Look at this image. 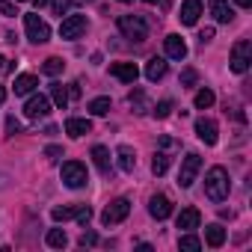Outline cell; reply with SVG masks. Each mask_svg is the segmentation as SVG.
<instances>
[{
  "mask_svg": "<svg viewBox=\"0 0 252 252\" xmlns=\"http://www.w3.org/2000/svg\"><path fill=\"white\" fill-rule=\"evenodd\" d=\"M228 190H231L228 172L222 166H211L208 175H205V196L211 202H222V199H228Z\"/></svg>",
  "mask_w": 252,
  "mask_h": 252,
  "instance_id": "cell-1",
  "label": "cell"
},
{
  "mask_svg": "<svg viewBox=\"0 0 252 252\" xmlns=\"http://www.w3.org/2000/svg\"><path fill=\"white\" fill-rule=\"evenodd\" d=\"M116 27L125 39H131V42H146L149 39V24L143 15H119L116 18Z\"/></svg>",
  "mask_w": 252,
  "mask_h": 252,
  "instance_id": "cell-2",
  "label": "cell"
},
{
  "mask_svg": "<svg viewBox=\"0 0 252 252\" xmlns=\"http://www.w3.org/2000/svg\"><path fill=\"white\" fill-rule=\"evenodd\" d=\"M86 181H89V175H86V166L80 160H65L63 163V184L65 187L80 190V187H86Z\"/></svg>",
  "mask_w": 252,
  "mask_h": 252,
  "instance_id": "cell-3",
  "label": "cell"
},
{
  "mask_svg": "<svg viewBox=\"0 0 252 252\" xmlns=\"http://www.w3.org/2000/svg\"><path fill=\"white\" fill-rule=\"evenodd\" d=\"M249 63H252V42H249V39H240V42L231 48V60H228V65H231L234 74H243V71L249 68Z\"/></svg>",
  "mask_w": 252,
  "mask_h": 252,
  "instance_id": "cell-4",
  "label": "cell"
},
{
  "mask_svg": "<svg viewBox=\"0 0 252 252\" xmlns=\"http://www.w3.org/2000/svg\"><path fill=\"white\" fill-rule=\"evenodd\" d=\"M51 217H54L57 222L77 220L80 225H86V222L92 220V211H89V205H63V208H54V211H51Z\"/></svg>",
  "mask_w": 252,
  "mask_h": 252,
  "instance_id": "cell-5",
  "label": "cell"
},
{
  "mask_svg": "<svg viewBox=\"0 0 252 252\" xmlns=\"http://www.w3.org/2000/svg\"><path fill=\"white\" fill-rule=\"evenodd\" d=\"M24 30H27V39L33 45H45L51 39V27L48 21H42L39 15H24Z\"/></svg>",
  "mask_w": 252,
  "mask_h": 252,
  "instance_id": "cell-6",
  "label": "cell"
},
{
  "mask_svg": "<svg viewBox=\"0 0 252 252\" xmlns=\"http://www.w3.org/2000/svg\"><path fill=\"white\" fill-rule=\"evenodd\" d=\"M131 214V202L128 199H116V202H110L107 208H104V214H101V222L104 225H116V222H122L125 217H128Z\"/></svg>",
  "mask_w": 252,
  "mask_h": 252,
  "instance_id": "cell-7",
  "label": "cell"
},
{
  "mask_svg": "<svg viewBox=\"0 0 252 252\" xmlns=\"http://www.w3.org/2000/svg\"><path fill=\"white\" fill-rule=\"evenodd\" d=\"M199 169H202V158L196 155V152H190L184 160H181V172H178V184L181 187H193V181H196V175H199Z\"/></svg>",
  "mask_w": 252,
  "mask_h": 252,
  "instance_id": "cell-8",
  "label": "cell"
},
{
  "mask_svg": "<svg viewBox=\"0 0 252 252\" xmlns=\"http://www.w3.org/2000/svg\"><path fill=\"white\" fill-rule=\"evenodd\" d=\"M83 33H86V15H68V18H63V24H60V36L63 39H77Z\"/></svg>",
  "mask_w": 252,
  "mask_h": 252,
  "instance_id": "cell-9",
  "label": "cell"
},
{
  "mask_svg": "<svg viewBox=\"0 0 252 252\" xmlns=\"http://www.w3.org/2000/svg\"><path fill=\"white\" fill-rule=\"evenodd\" d=\"M48 113H51V101L45 95H30V101L24 107V116L27 119H45Z\"/></svg>",
  "mask_w": 252,
  "mask_h": 252,
  "instance_id": "cell-10",
  "label": "cell"
},
{
  "mask_svg": "<svg viewBox=\"0 0 252 252\" xmlns=\"http://www.w3.org/2000/svg\"><path fill=\"white\" fill-rule=\"evenodd\" d=\"M110 74H113L116 80H122V83H134V80L140 77V68H137L134 63H113V65H110Z\"/></svg>",
  "mask_w": 252,
  "mask_h": 252,
  "instance_id": "cell-11",
  "label": "cell"
},
{
  "mask_svg": "<svg viewBox=\"0 0 252 252\" xmlns=\"http://www.w3.org/2000/svg\"><path fill=\"white\" fill-rule=\"evenodd\" d=\"M149 214H152L155 220H166V217L172 214V202H169V196H163V193L152 196V199H149Z\"/></svg>",
  "mask_w": 252,
  "mask_h": 252,
  "instance_id": "cell-12",
  "label": "cell"
},
{
  "mask_svg": "<svg viewBox=\"0 0 252 252\" xmlns=\"http://www.w3.org/2000/svg\"><path fill=\"white\" fill-rule=\"evenodd\" d=\"M202 9H205V6H202V0H184V3H181V15H178L181 24H184V27H193V24L199 21Z\"/></svg>",
  "mask_w": 252,
  "mask_h": 252,
  "instance_id": "cell-13",
  "label": "cell"
},
{
  "mask_svg": "<svg viewBox=\"0 0 252 252\" xmlns=\"http://www.w3.org/2000/svg\"><path fill=\"white\" fill-rule=\"evenodd\" d=\"M196 134L205 146H217V122L214 119H196Z\"/></svg>",
  "mask_w": 252,
  "mask_h": 252,
  "instance_id": "cell-14",
  "label": "cell"
},
{
  "mask_svg": "<svg viewBox=\"0 0 252 252\" xmlns=\"http://www.w3.org/2000/svg\"><path fill=\"white\" fill-rule=\"evenodd\" d=\"M163 51H166L169 60H184L187 57V45H184V39L178 33H172V36L163 39Z\"/></svg>",
  "mask_w": 252,
  "mask_h": 252,
  "instance_id": "cell-15",
  "label": "cell"
},
{
  "mask_svg": "<svg viewBox=\"0 0 252 252\" xmlns=\"http://www.w3.org/2000/svg\"><path fill=\"white\" fill-rule=\"evenodd\" d=\"M92 163H95V169H98L101 175H110V169H113L110 149H104V146H95V149H92Z\"/></svg>",
  "mask_w": 252,
  "mask_h": 252,
  "instance_id": "cell-16",
  "label": "cell"
},
{
  "mask_svg": "<svg viewBox=\"0 0 252 252\" xmlns=\"http://www.w3.org/2000/svg\"><path fill=\"white\" fill-rule=\"evenodd\" d=\"M211 15H214L217 24H228L234 18V6L225 3V0H211Z\"/></svg>",
  "mask_w": 252,
  "mask_h": 252,
  "instance_id": "cell-17",
  "label": "cell"
},
{
  "mask_svg": "<svg viewBox=\"0 0 252 252\" xmlns=\"http://www.w3.org/2000/svg\"><path fill=\"white\" fill-rule=\"evenodd\" d=\"M178 228L181 231H193V228H199V222H202V214L196 211V208H184L181 214H178Z\"/></svg>",
  "mask_w": 252,
  "mask_h": 252,
  "instance_id": "cell-18",
  "label": "cell"
},
{
  "mask_svg": "<svg viewBox=\"0 0 252 252\" xmlns=\"http://www.w3.org/2000/svg\"><path fill=\"white\" fill-rule=\"evenodd\" d=\"M116 158H119V169L122 172H134L137 169V155L131 146H119L116 149Z\"/></svg>",
  "mask_w": 252,
  "mask_h": 252,
  "instance_id": "cell-19",
  "label": "cell"
},
{
  "mask_svg": "<svg viewBox=\"0 0 252 252\" xmlns=\"http://www.w3.org/2000/svg\"><path fill=\"white\" fill-rule=\"evenodd\" d=\"M89 131H92V122H89V119H77V116H71V119L65 122V134L74 137V140L83 137V134H89Z\"/></svg>",
  "mask_w": 252,
  "mask_h": 252,
  "instance_id": "cell-20",
  "label": "cell"
},
{
  "mask_svg": "<svg viewBox=\"0 0 252 252\" xmlns=\"http://www.w3.org/2000/svg\"><path fill=\"white\" fill-rule=\"evenodd\" d=\"M36 86H39V77H36V74H18L12 89H15V95H30Z\"/></svg>",
  "mask_w": 252,
  "mask_h": 252,
  "instance_id": "cell-21",
  "label": "cell"
},
{
  "mask_svg": "<svg viewBox=\"0 0 252 252\" xmlns=\"http://www.w3.org/2000/svg\"><path fill=\"white\" fill-rule=\"evenodd\" d=\"M163 74H166V60L163 57H152L149 65H146V77L149 80H160Z\"/></svg>",
  "mask_w": 252,
  "mask_h": 252,
  "instance_id": "cell-22",
  "label": "cell"
},
{
  "mask_svg": "<svg viewBox=\"0 0 252 252\" xmlns=\"http://www.w3.org/2000/svg\"><path fill=\"white\" fill-rule=\"evenodd\" d=\"M205 240H208V246H214V249L222 246V243H225V228H222L220 222L208 225V228H205Z\"/></svg>",
  "mask_w": 252,
  "mask_h": 252,
  "instance_id": "cell-23",
  "label": "cell"
},
{
  "mask_svg": "<svg viewBox=\"0 0 252 252\" xmlns=\"http://www.w3.org/2000/svg\"><path fill=\"white\" fill-rule=\"evenodd\" d=\"M51 101H54L60 110H65V107H68V89H65L63 83H51Z\"/></svg>",
  "mask_w": 252,
  "mask_h": 252,
  "instance_id": "cell-24",
  "label": "cell"
},
{
  "mask_svg": "<svg viewBox=\"0 0 252 252\" xmlns=\"http://www.w3.org/2000/svg\"><path fill=\"white\" fill-rule=\"evenodd\" d=\"M128 101H131V107H134V113H140V116H143V113H149V110H152V104H149V98H146V95H143V92H140V89H134V92H131V98H128Z\"/></svg>",
  "mask_w": 252,
  "mask_h": 252,
  "instance_id": "cell-25",
  "label": "cell"
},
{
  "mask_svg": "<svg viewBox=\"0 0 252 252\" xmlns=\"http://www.w3.org/2000/svg\"><path fill=\"white\" fill-rule=\"evenodd\" d=\"M63 68H65V63H63L60 57H48V60H45V65H42V74L57 77V74H63Z\"/></svg>",
  "mask_w": 252,
  "mask_h": 252,
  "instance_id": "cell-26",
  "label": "cell"
},
{
  "mask_svg": "<svg viewBox=\"0 0 252 252\" xmlns=\"http://www.w3.org/2000/svg\"><path fill=\"white\" fill-rule=\"evenodd\" d=\"M86 110H89L92 116H107V113H110V98H107V95H101V98H92Z\"/></svg>",
  "mask_w": 252,
  "mask_h": 252,
  "instance_id": "cell-27",
  "label": "cell"
},
{
  "mask_svg": "<svg viewBox=\"0 0 252 252\" xmlns=\"http://www.w3.org/2000/svg\"><path fill=\"white\" fill-rule=\"evenodd\" d=\"M45 240H48V246H51V249H63V246L68 243V234H65L63 228H51Z\"/></svg>",
  "mask_w": 252,
  "mask_h": 252,
  "instance_id": "cell-28",
  "label": "cell"
},
{
  "mask_svg": "<svg viewBox=\"0 0 252 252\" xmlns=\"http://www.w3.org/2000/svg\"><path fill=\"white\" fill-rule=\"evenodd\" d=\"M178 246H181L184 252H199V249H202V240H199L196 234H190V231H187V234H181V237H178Z\"/></svg>",
  "mask_w": 252,
  "mask_h": 252,
  "instance_id": "cell-29",
  "label": "cell"
},
{
  "mask_svg": "<svg viewBox=\"0 0 252 252\" xmlns=\"http://www.w3.org/2000/svg\"><path fill=\"white\" fill-rule=\"evenodd\" d=\"M214 101H217V95H214L211 89H199V92H196V98H193V104H196L199 110H208Z\"/></svg>",
  "mask_w": 252,
  "mask_h": 252,
  "instance_id": "cell-30",
  "label": "cell"
},
{
  "mask_svg": "<svg viewBox=\"0 0 252 252\" xmlns=\"http://www.w3.org/2000/svg\"><path fill=\"white\" fill-rule=\"evenodd\" d=\"M166 169H169V155L158 152V155H155V160H152V172H155V175H163Z\"/></svg>",
  "mask_w": 252,
  "mask_h": 252,
  "instance_id": "cell-31",
  "label": "cell"
},
{
  "mask_svg": "<svg viewBox=\"0 0 252 252\" xmlns=\"http://www.w3.org/2000/svg\"><path fill=\"white\" fill-rule=\"evenodd\" d=\"M172 107H175V104H172V101H169V98H163V101H160V104H158V107H152V113H155V116H158V119H166V116H169V113H172Z\"/></svg>",
  "mask_w": 252,
  "mask_h": 252,
  "instance_id": "cell-32",
  "label": "cell"
},
{
  "mask_svg": "<svg viewBox=\"0 0 252 252\" xmlns=\"http://www.w3.org/2000/svg\"><path fill=\"white\" fill-rule=\"evenodd\" d=\"M68 6H71V0H51V9H54V15H65L68 12Z\"/></svg>",
  "mask_w": 252,
  "mask_h": 252,
  "instance_id": "cell-33",
  "label": "cell"
},
{
  "mask_svg": "<svg viewBox=\"0 0 252 252\" xmlns=\"http://www.w3.org/2000/svg\"><path fill=\"white\" fill-rule=\"evenodd\" d=\"M15 134H21V122L15 116H6V137H15Z\"/></svg>",
  "mask_w": 252,
  "mask_h": 252,
  "instance_id": "cell-34",
  "label": "cell"
},
{
  "mask_svg": "<svg viewBox=\"0 0 252 252\" xmlns=\"http://www.w3.org/2000/svg\"><path fill=\"white\" fill-rule=\"evenodd\" d=\"M196 83V68H184L181 71V86H193Z\"/></svg>",
  "mask_w": 252,
  "mask_h": 252,
  "instance_id": "cell-35",
  "label": "cell"
},
{
  "mask_svg": "<svg viewBox=\"0 0 252 252\" xmlns=\"http://www.w3.org/2000/svg\"><path fill=\"white\" fill-rule=\"evenodd\" d=\"M0 15H18L12 0H0Z\"/></svg>",
  "mask_w": 252,
  "mask_h": 252,
  "instance_id": "cell-36",
  "label": "cell"
},
{
  "mask_svg": "<svg viewBox=\"0 0 252 252\" xmlns=\"http://www.w3.org/2000/svg\"><path fill=\"white\" fill-rule=\"evenodd\" d=\"M45 158L60 160V158H63V149H60V146H48V149H45Z\"/></svg>",
  "mask_w": 252,
  "mask_h": 252,
  "instance_id": "cell-37",
  "label": "cell"
},
{
  "mask_svg": "<svg viewBox=\"0 0 252 252\" xmlns=\"http://www.w3.org/2000/svg\"><path fill=\"white\" fill-rule=\"evenodd\" d=\"M211 39H214V27H205V30L199 33V42L205 45V42H211Z\"/></svg>",
  "mask_w": 252,
  "mask_h": 252,
  "instance_id": "cell-38",
  "label": "cell"
},
{
  "mask_svg": "<svg viewBox=\"0 0 252 252\" xmlns=\"http://www.w3.org/2000/svg\"><path fill=\"white\" fill-rule=\"evenodd\" d=\"M95 240H98V237H95V234H92V231H86V234H83V237H80V246H92V243H95Z\"/></svg>",
  "mask_w": 252,
  "mask_h": 252,
  "instance_id": "cell-39",
  "label": "cell"
},
{
  "mask_svg": "<svg viewBox=\"0 0 252 252\" xmlns=\"http://www.w3.org/2000/svg\"><path fill=\"white\" fill-rule=\"evenodd\" d=\"M234 3H237L240 9H249V6H252V0H234Z\"/></svg>",
  "mask_w": 252,
  "mask_h": 252,
  "instance_id": "cell-40",
  "label": "cell"
},
{
  "mask_svg": "<svg viewBox=\"0 0 252 252\" xmlns=\"http://www.w3.org/2000/svg\"><path fill=\"white\" fill-rule=\"evenodd\" d=\"M48 3H51V0H33V6H36V9H42V6H48Z\"/></svg>",
  "mask_w": 252,
  "mask_h": 252,
  "instance_id": "cell-41",
  "label": "cell"
},
{
  "mask_svg": "<svg viewBox=\"0 0 252 252\" xmlns=\"http://www.w3.org/2000/svg\"><path fill=\"white\" fill-rule=\"evenodd\" d=\"M3 71H6V57L0 54V74H3Z\"/></svg>",
  "mask_w": 252,
  "mask_h": 252,
  "instance_id": "cell-42",
  "label": "cell"
},
{
  "mask_svg": "<svg viewBox=\"0 0 252 252\" xmlns=\"http://www.w3.org/2000/svg\"><path fill=\"white\" fill-rule=\"evenodd\" d=\"M3 101H6V89H3V86H0V104H3Z\"/></svg>",
  "mask_w": 252,
  "mask_h": 252,
  "instance_id": "cell-43",
  "label": "cell"
},
{
  "mask_svg": "<svg viewBox=\"0 0 252 252\" xmlns=\"http://www.w3.org/2000/svg\"><path fill=\"white\" fill-rule=\"evenodd\" d=\"M119 3H131V0H119Z\"/></svg>",
  "mask_w": 252,
  "mask_h": 252,
  "instance_id": "cell-44",
  "label": "cell"
},
{
  "mask_svg": "<svg viewBox=\"0 0 252 252\" xmlns=\"http://www.w3.org/2000/svg\"><path fill=\"white\" fill-rule=\"evenodd\" d=\"M71 3H83V0H71Z\"/></svg>",
  "mask_w": 252,
  "mask_h": 252,
  "instance_id": "cell-45",
  "label": "cell"
},
{
  "mask_svg": "<svg viewBox=\"0 0 252 252\" xmlns=\"http://www.w3.org/2000/svg\"><path fill=\"white\" fill-rule=\"evenodd\" d=\"M146 3H158V0H146Z\"/></svg>",
  "mask_w": 252,
  "mask_h": 252,
  "instance_id": "cell-46",
  "label": "cell"
},
{
  "mask_svg": "<svg viewBox=\"0 0 252 252\" xmlns=\"http://www.w3.org/2000/svg\"><path fill=\"white\" fill-rule=\"evenodd\" d=\"M15 3H18V0H15Z\"/></svg>",
  "mask_w": 252,
  "mask_h": 252,
  "instance_id": "cell-47",
  "label": "cell"
}]
</instances>
